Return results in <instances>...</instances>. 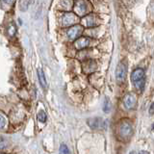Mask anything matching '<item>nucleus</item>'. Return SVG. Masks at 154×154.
<instances>
[{
    "instance_id": "f257e3e1",
    "label": "nucleus",
    "mask_w": 154,
    "mask_h": 154,
    "mask_svg": "<svg viewBox=\"0 0 154 154\" xmlns=\"http://www.w3.org/2000/svg\"><path fill=\"white\" fill-rule=\"evenodd\" d=\"M131 80L133 82L134 86L139 91H142L146 83V75H144V71L142 69H136L131 74Z\"/></svg>"
},
{
    "instance_id": "f03ea898",
    "label": "nucleus",
    "mask_w": 154,
    "mask_h": 154,
    "mask_svg": "<svg viewBox=\"0 0 154 154\" xmlns=\"http://www.w3.org/2000/svg\"><path fill=\"white\" fill-rule=\"evenodd\" d=\"M74 11L79 17H83L88 11V2L87 0H77L75 2Z\"/></svg>"
},
{
    "instance_id": "7ed1b4c3",
    "label": "nucleus",
    "mask_w": 154,
    "mask_h": 154,
    "mask_svg": "<svg viewBox=\"0 0 154 154\" xmlns=\"http://www.w3.org/2000/svg\"><path fill=\"white\" fill-rule=\"evenodd\" d=\"M126 77V63L120 62L116 69V78L119 82H123Z\"/></svg>"
},
{
    "instance_id": "20e7f679",
    "label": "nucleus",
    "mask_w": 154,
    "mask_h": 154,
    "mask_svg": "<svg viewBox=\"0 0 154 154\" xmlns=\"http://www.w3.org/2000/svg\"><path fill=\"white\" fill-rule=\"evenodd\" d=\"M88 124L90 125V127L93 129H102L106 126L105 122L100 118L90 119L88 120Z\"/></svg>"
},
{
    "instance_id": "39448f33",
    "label": "nucleus",
    "mask_w": 154,
    "mask_h": 154,
    "mask_svg": "<svg viewBox=\"0 0 154 154\" xmlns=\"http://www.w3.org/2000/svg\"><path fill=\"white\" fill-rule=\"evenodd\" d=\"M81 32H82V27L80 25H74L67 30L66 34H67V37H69V40L73 41L75 38H77V37L80 35Z\"/></svg>"
},
{
    "instance_id": "423d86ee",
    "label": "nucleus",
    "mask_w": 154,
    "mask_h": 154,
    "mask_svg": "<svg viewBox=\"0 0 154 154\" xmlns=\"http://www.w3.org/2000/svg\"><path fill=\"white\" fill-rule=\"evenodd\" d=\"M77 21V17L75 14H71V13H67L66 14H64L62 19V22H63V25L64 26H69L71 24H73Z\"/></svg>"
},
{
    "instance_id": "0eeeda50",
    "label": "nucleus",
    "mask_w": 154,
    "mask_h": 154,
    "mask_svg": "<svg viewBox=\"0 0 154 154\" xmlns=\"http://www.w3.org/2000/svg\"><path fill=\"white\" fill-rule=\"evenodd\" d=\"M119 133L122 135V137L127 138L132 133V126L131 124L128 122H123L119 127Z\"/></svg>"
},
{
    "instance_id": "6e6552de",
    "label": "nucleus",
    "mask_w": 154,
    "mask_h": 154,
    "mask_svg": "<svg viewBox=\"0 0 154 154\" xmlns=\"http://www.w3.org/2000/svg\"><path fill=\"white\" fill-rule=\"evenodd\" d=\"M123 104H124V107L130 110V109H133L136 105V97L135 95L133 94H127L126 96L124 97L123 99Z\"/></svg>"
},
{
    "instance_id": "1a4fd4ad",
    "label": "nucleus",
    "mask_w": 154,
    "mask_h": 154,
    "mask_svg": "<svg viewBox=\"0 0 154 154\" xmlns=\"http://www.w3.org/2000/svg\"><path fill=\"white\" fill-rule=\"evenodd\" d=\"M89 43H90V41H89V38H78L76 42H75V47H76V49H83V48L87 47L89 45Z\"/></svg>"
},
{
    "instance_id": "9d476101",
    "label": "nucleus",
    "mask_w": 154,
    "mask_h": 154,
    "mask_svg": "<svg viewBox=\"0 0 154 154\" xmlns=\"http://www.w3.org/2000/svg\"><path fill=\"white\" fill-rule=\"evenodd\" d=\"M38 81H40V84L42 87V89L45 90L47 88V82L45 79V73H43V71L41 69H38Z\"/></svg>"
},
{
    "instance_id": "9b49d317",
    "label": "nucleus",
    "mask_w": 154,
    "mask_h": 154,
    "mask_svg": "<svg viewBox=\"0 0 154 154\" xmlns=\"http://www.w3.org/2000/svg\"><path fill=\"white\" fill-rule=\"evenodd\" d=\"M85 22H86V25L88 26V27H93V26H94L95 24H96L94 14H90V16L87 17Z\"/></svg>"
},
{
    "instance_id": "f8f14e48",
    "label": "nucleus",
    "mask_w": 154,
    "mask_h": 154,
    "mask_svg": "<svg viewBox=\"0 0 154 154\" xmlns=\"http://www.w3.org/2000/svg\"><path fill=\"white\" fill-rule=\"evenodd\" d=\"M61 5L64 10H69L72 6V1L71 0H61Z\"/></svg>"
},
{
    "instance_id": "ddd939ff",
    "label": "nucleus",
    "mask_w": 154,
    "mask_h": 154,
    "mask_svg": "<svg viewBox=\"0 0 154 154\" xmlns=\"http://www.w3.org/2000/svg\"><path fill=\"white\" fill-rule=\"evenodd\" d=\"M37 118H38V122H46V114L45 111H40V112L38 113V116H37Z\"/></svg>"
},
{
    "instance_id": "4468645a",
    "label": "nucleus",
    "mask_w": 154,
    "mask_h": 154,
    "mask_svg": "<svg viewBox=\"0 0 154 154\" xmlns=\"http://www.w3.org/2000/svg\"><path fill=\"white\" fill-rule=\"evenodd\" d=\"M103 110L105 113H108L109 111L111 110V103L110 101L108 100V98H105L104 103H103Z\"/></svg>"
},
{
    "instance_id": "2eb2a0df",
    "label": "nucleus",
    "mask_w": 154,
    "mask_h": 154,
    "mask_svg": "<svg viewBox=\"0 0 154 154\" xmlns=\"http://www.w3.org/2000/svg\"><path fill=\"white\" fill-rule=\"evenodd\" d=\"M8 34L11 37H13L14 34H16V27H14L13 24H11V25L8 27Z\"/></svg>"
},
{
    "instance_id": "dca6fc26",
    "label": "nucleus",
    "mask_w": 154,
    "mask_h": 154,
    "mask_svg": "<svg viewBox=\"0 0 154 154\" xmlns=\"http://www.w3.org/2000/svg\"><path fill=\"white\" fill-rule=\"evenodd\" d=\"M7 142L5 141L3 138H0V150H2V149L6 148L7 147Z\"/></svg>"
},
{
    "instance_id": "f3484780",
    "label": "nucleus",
    "mask_w": 154,
    "mask_h": 154,
    "mask_svg": "<svg viewBox=\"0 0 154 154\" xmlns=\"http://www.w3.org/2000/svg\"><path fill=\"white\" fill-rule=\"evenodd\" d=\"M60 152L61 153H69V148H67V146H66V144H62L61 147H60Z\"/></svg>"
},
{
    "instance_id": "a211bd4d",
    "label": "nucleus",
    "mask_w": 154,
    "mask_h": 154,
    "mask_svg": "<svg viewBox=\"0 0 154 154\" xmlns=\"http://www.w3.org/2000/svg\"><path fill=\"white\" fill-rule=\"evenodd\" d=\"M5 125H6V119L3 117V116L0 115V128H4Z\"/></svg>"
},
{
    "instance_id": "6ab92c4d",
    "label": "nucleus",
    "mask_w": 154,
    "mask_h": 154,
    "mask_svg": "<svg viewBox=\"0 0 154 154\" xmlns=\"http://www.w3.org/2000/svg\"><path fill=\"white\" fill-rule=\"evenodd\" d=\"M149 113H150L151 115L154 114V103H152L151 106H150V108H149Z\"/></svg>"
},
{
    "instance_id": "aec40b11",
    "label": "nucleus",
    "mask_w": 154,
    "mask_h": 154,
    "mask_svg": "<svg viewBox=\"0 0 154 154\" xmlns=\"http://www.w3.org/2000/svg\"><path fill=\"white\" fill-rule=\"evenodd\" d=\"M3 2L7 3V4H12L14 2V0H3Z\"/></svg>"
},
{
    "instance_id": "412c9836",
    "label": "nucleus",
    "mask_w": 154,
    "mask_h": 154,
    "mask_svg": "<svg viewBox=\"0 0 154 154\" xmlns=\"http://www.w3.org/2000/svg\"><path fill=\"white\" fill-rule=\"evenodd\" d=\"M152 130L154 131V123H153V125H152Z\"/></svg>"
}]
</instances>
